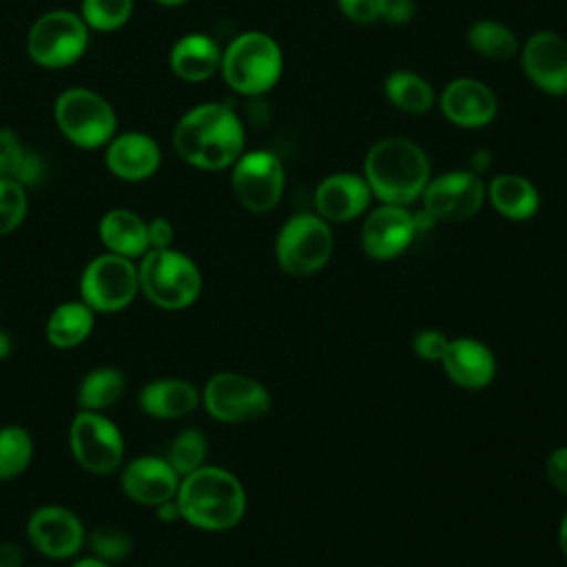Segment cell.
I'll use <instances>...</instances> for the list:
<instances>
[{
    "instance_id": "1",
    "label": "cell",
    "mask_w": 567,
    "mask_h": 567,
    "mask_svg": "<svg viewBox=\"0 0 567 567\" xmlns=\"http://www.w3.org/2000/svg\"><path fill=\"white\" fill-rule=\"evenodd\" d=\"M177 155L202 171H221L244 153V126L221 102H204L179 117L173 131Z\"/></svg>"
},
{
    "instance_id": "2",
    "label": "cell",
    "mask_w": 567,
    "mask_h": 567,
    "mask_svg": "<svg viewBox=\"0 0 567 567\" xmlns=\"http://www.w3.org/2000/svg\"><path fill=\"white\" fill-rule=\"evenodd\" d=\"M175 503L188 525L206 532H224L244 518L246 492L233 472L202 465L182 476Z\"/></svg>"
},
{
    "instance_id": "3",
    "label": "cell",
    "mask_w": 567,
    "mask_h": 567,
    "mask_svg": "<svg viewBox=\"0 0 567 567\" xmlns=\"http://www.w3.org/2000/svg\"><path fill=\"white\" fill-rule=\"evenodd\" d=\"M363 177L383 204L408 206L419 199L430 182L425 151L408 137H383L374 142L363 159Z\"/></svg>"
},
{
    "instance_id": "4",
    "label": "cell",
    "mask_w": 567,
    "mask_h": 567,
    "mask_svg": "<svg viewBox=\"0 0 567 567\" xmlns=\"http://www.w3.org/2000/svg\"><path fill=\"white\" fill-rule=\"evenodd\" d=\"M221 75L239 95H264L284 71L279 44L264 31H244L221 51Z\"/></svg>"
},
{
    "instance_id": "5",
    "label": "cell",
    "mask_w": 567,
    "mask_h": 567,
    "mask_svg": "<svg viewBox=\"0 0 567 567\" xmlns=\"http://www.w3.org/2000/svg\"><path fill=\"white\" fill-rule=\"evenodd\" d=\"M142 292L164 310L188 308L202 292V275L190 257L173 248H151L137 268Z\"/></svg>"
},
{
    "instance_id": "6",
    "label": "cell",
    "mask_w": 567,
    "mask_h": 567,
    "mask_svg": "<svg viewBox=\"0 0 567 567\" xmlns=\"http://www.w3.org/2000/svg\"><path fill=\"white\" fill-rule=\"evenodd\" d=\"M334 248L330 224L317 213L292 215L275 241V259L290 277H310L319 272Z\"/></svg>"
},
{
    "instance_id": "7",
    "label": "cell",
    "mask_w": 567,
    "mask_h": 567,
    "mask_svg": "<svg viewBox=\"0 0 567 567\" xmlns=\"http://www.w3.org/2000/svg\"><path fill=\"white\" fill-rule=\"evenodd\" d=\"M55 122L66 140L80 148H97L115 133L111 104L91 89H66L55 100Z\"/></svg>"
},
{
    "instance_id": "8",
    "label": "cell",
    "mask_w": 567,
    "mask_h": 567,
    "mask_svg": "<svg viewBox=\"0 0 567 567\" xmlns=\"http://www.w3.org/2000/svg\"><path fill=\"white\" fill-rule=\"evenodd\" d=\"M89 44V31L82 16L64 9L40 16L27 38L31 60L47 69L69 66L82 58Z\"/></svg>"
},
{
    "instance_id": "9",
    "label": "cell",
    "mask_w": 567,
    "mask_h": 567,
    "mask_svg": "<svg viewBox=\"0 0 567 567\" xmlns=\"http://www.w3.org/2000/svg\"><path fill=\"white\" fill-rule=\"evenodd\" d=\"M206 412L221 423H248L270 410L268 390L252 377L239 372L213 374L202 394Z\"/></svg>"
},
{
    "instance_id": "10",
    "label": "cell",
    "mask_w": 567,
    "mask_h": 567,
    "mask_svg": "<svg viewBox=\"0 0 567 567\" xmlns=\"http://www.w3.org/2000/svg\"><path fill=\"white\" fill-rule=\"evenodd\" d=\"M137 290V268L128 257L113 252L89 261L80 277L82 301L93 312H117L133 301Z\"/></svg>"
},
{
    "instance_id": "11",
    "label": "cell",
    "mask_w": 567,
    "mask_h": 567,
    "mask_svg": "<svg viewBox=\"0 0 567 567\" xmlns=\"http://www.w3.org/2000/svg\"><path fill=\"white\" fill-rule=\"evenodd\" d=\"M230 184L239 204L250 213L272 210L286 186L281 159L270 151L241 153L233 164Z\"/></svg>"
},
{
    "instance_id": "12",
    "label": "cell",
    "mask_w": 567,
    "mask_h": 567,
    "mask_svg": "<svg viewBox=\"0 0 567 567\" xmlns=\"http://www.w3.org/2000/svg\"><path fill=\"white\" fill-rule=\"evenodd\" d=\"M75 461L93 474H111L122 465L124 441L113 421L100 412L82 410L69 430Z\"/></svg>"
},
{
    "instance_id": "13",
    "label": "cell",
    "mask_w": 567,
    "mask_h": 567,
    "mask_svg": "<svg viewBox=\"0 0 567 567\" xmlns=\"http://www.w3.org/2000/svg\"><path fill=\"white\" fill-rule=\"evenodd\" d=\"M487 188L472 171H447L427 182L421 199L423 213L434 221H463L485 204Z\"/></svg>"
},
{
    "instance_id": "14",
    "label": "cell",
    "mask_w": 567,
    "mask_h": 567,
    "mask_svg": "<svg viewBox=\"0 0 567 567\" xmlns=\"http://www.w3.org/2000/svg\"><path fill=\"white\" fill-rule=\"evenodd\" d=\"M419 228V215L410 213L408 206L381 204L363 219L361 248L377 261H390L405 252Z\"/></svg>"
},
{
    "instance_id": "15",
    "label": "cell",
    "mask_w": 567,
    "mask_h": 567,
    "mask_svg": "<svg viewBox=\"0 0 567 567\" xmlns=\"http://www.w3.org/2000/svg\"><path fill=\"white\" fill-rule=\"evenodd\" d=\"M525 75L549 95H567V38L556 31L532 33L520 53Z\"/></svg>"
},
{
    "instance_id": "16",
    "label": "cell",
    "mask_w": 567,
    "mask_h": 567,
    "mask_svg": "<svg viewBox=\"0 0 567 567\" xmlns=\"http://www.w3.org/2000/svg\"><path fill=\"white\" fill-rule=\"evenodd\" d=\"M31 545L49 558H69L84 545V527L80 518L60 505L38 507L27 523Z\"/></svg>"
},
{
    "instance_id": "17",
    "label": "cell",
    "mask_w": 567,
    "mask_h": 567,
    "mask_svg": "<svg viewBox=\"0 0 567 567\" xmlns=\"http://www.w3.org/2000/svg\"><path fill=\"white\" fill-rule=\"evenodd\" d=\"M372 199L365 177L357 173H332L323 177L315 190L317 215L328 224L352 221L361 217Z\"/></svg>"
},
{
    "instance_id": "18",
    "label": "cell",
    "mask_w": 567,
    "mask_h": 567,
    "mask_svg": "<svg viewBox=\"0 0 567 567\" xmlns=\"http://www.w3.org/2000/svg\"><path fill=\"white\" fill-rule=\"evenodd\" d=\"M443 115L461 128L487 126L498 111V100L494 91L474 78L452 80L441 93Z\"/></svg>"
},
{
    "instance_id": "19",
    "label": "cell",
    "mask_w": 567,
    "mask_h": 567,
    "mask_svg": "<svg viewBox=\"0 0 567 567\" xmlns=\"http://www.w3.org/2000/svg\"><path fill=\"white\" fill-rule=\"evenodd\" d=\"M182 476L171 467L166 458L159 456H140L133 458L122 472L124 494L140 503L157 507L177 496Z\"/></svg>"
},
{
    "instance_id": "20",
    "label": "cell",
    "mask_w": 567,
    "mask_h": 567,
    "mask_svg": "<svg viewBox=\"0 0 567 567\" xmlns=\"http://www.w3.org/2000/svg\"><path fill=\"white\" fill-rule=\"evenodd\" d=\"M441 365L447 379L463 390H483L494 381L496 359L489 346L472 337L450 339Z\"/></svg>"
},
{
    "instance_id": "21",
    "label": "cell",
    "mask_w": 567,
    "mask_h": 567,
    "mask_svg": "<svg viewBox=\"0 0 567 567\" xmlns=\"http://www.w3.org/2000/svg\"><path fill=\"white\" fill-rule=\"evenodd\" d=\"M162 162V153L157 142L137 131L122 133L109 142L106 148V166L109 171L126 182H140L151 177Z\"/></svg>"
},
{
    "instance_id": "22",
    "label": "cell",
    "mask_w": 567,
    "mask_h": 567,
    "mask_svg": "<svg viewBox=\"0 0 567 567\" xmlns=\"http://www.w3.org/2000/svg\"><path fill=\"white\" fill-rule=\"evenodd\" d=\"M221 66V49L206 33H188L171 49V69L186 82H204Z\"/></svg>"
},
{
    "instance_id": "23",
    "label": "cell",
    "mask_w": 567,
    "mask_h": 567,
    "mask_svg": "<svg viewBox=\"0 0 567 567\" xmlns=\"http://www.w3.org/2000/svg\"><path fill=\"white\" fill-rule=\"evenodd\" d=\"M199 403L197 388L186 379H155L140 392V408L155 419H182Z\"/></svg>"
},
{
    "instance_id": "24",
    "label": "cell",
    "mask_w": 567,
    "mask_h": 567,
    "mask_svg": "<svg viewBox=\"0 0 567 567\" xmlns=\"http://www.w3.org/2000/svg\"><path fill=\"white\" fill-rule=\"evenodd\" d=\"M487 197L494 210L512 221H525L536 215L540 206V195L536 186L516 173L496 175L487 186Z\"/></svg>"
},
{
    "instance_id": "25",
    "label": "cell",
    "mask_w": 567,
    "mask_h": 567,
    "mask_svg": "<svg viewBox=\"0 0 567 567\" xmlns=\"http://www.w3.org/2000/svg\"><path fill=\"white\" fill-rule=\"evenodd\" d=\"M97 230H100L102 244L113 255L133 259V257H142L151 248L146 221L140 215H135L133 210H124V208L109 210L100 219Z\"/></svg>"
},
{
    "instance_id": "26",
    "label": "cell",
    "mask_w": 567,
    "mask_h": 567,
    "mask_svg": "<svg viewBox=\"0 0 567 567\" xmlns=\"http://www.w3.org/2000/svg\"><path fill=\"white\" fill-rule=\"evenodd\" d=\"M93 328V310L84 301L60 303L47 319V341L53 348L69 350L80 346Z\"/></svg>"
},
{
    "instance_id": "27",
    "label": "cell",
    "mask_w": 567,
    "mask_h": 567,
    "mask_svg": "<svg viewBox=\"0 0 567 567\" xmlns=\"http://www.w3.org/2000/svg\"><path fill=\"white\" fill-rule=\"evenodd\" d=\"M0 177L22 186H33L44 177L42 157L27 148L11 128H0Z\"/></svg>"
},
{
    "instance_id": "28",
    "label": "cell",
    "mask_w": 567,
    "mask_h": 567,
    "mask_svg": "<svg viewBox=\"0 0 567 567\" xmlns=\"http://www.w3.org/2000/svg\"><path fill=\"white\" fill-rule=\"evenodd\" d=\"M385 95L399 111H405L412 115L427 113L434 106L432 84L419 73H412L405 69L392 71L385 78Z\"/></svg>"
},
{
    "instance_id": "29",
    "label": "cell",
    "mask_w": 567,
    "mask_h": 567,
    "mask_svg": "<svg viewBox=\"0 0 567 567\" xmlns=\"http://www.w3.org/2000/svg\"><path fill=\"white\" fill-rule=\"evenodd\" d=\"M467 44L487 60H509L518 53L516 33L496 20H476L467 29Z\"/></svg>"
},
{
    "instance_id": "30",
    "label": "cell",
    "mask_w": 567,
    "mask_h": 567,
    "mask_svg": "<svg viewBox=\"0 0 567 567\" xmlns=\"http://www.w3.org/2000/svg\"><path fill=\"white\" fill-rule=\"evenodd\" d=\"M124 392V377L115 368H97L89 372L78 390V403L82 410L100 412L111 408Z\"/></svg>"
},
{
    "instance_id": "31",
    "label": "cell",
    "mask_w": 567,
    "mask_h": 567,
    "mask_svg": "<svg viewBox=\"0 0 567 567\" xmlns=\"http://www.w3.org/2000/svg\"><path fill=\"white\" fill-rule=\"evenodd\" d=\"M33 454V441L20 425L0 427V481L13 478L27 470Z\"/></svg>"
},
{
    "instance_id": "32",
    "label": "cell",
    "mask_w": 567,
    "mask_h": 567,
    "mask_svg": "<svg viewBox=\"0 0 567 567\" xmlns=\"http://www.w3.org/2000/svg\"><path fill=\"white\" fill-rule=\"evenodd\" d=\"M206 458V439L199 430L190 427L184 430L168 447V456L166 461L171 463V467L179 474L186 476L190 472H195L197 467L204 465Z\"/></svg>"
},
{
    "instance_id": "33",
    "label": "cell",
    "mask_w": 567,
    "mask_h": 567,
    "mask_svg": "<svg viewBox=\"0 0 567 567\" xmlns=\"http://www.w3.org/2000/svg\"><path fill=\"white\" fill-rule=\"evenodd\" d=\"M133 11V0H82V20L97 31L122 27Z\"/></svg>"
},
{
    "instance_id": "34",
    "label": "cell",
    "mask_w": 567,
    "mask_h": 567,
    "mask_svg": "<svg viewBox=\"0 0 567 567\" xmlns=\"http://www.w3.org/2000/svg\"><path fill=\"white\" fill-rule=\"evenodd\" d=\"M27 215L24 186L0 177V237L16 230Z\"/></svg>"
},
{
    "instance_id": "35",
    "label": "cell",
    "mask_w": 567,
    "mask_h": 567,
    "mask_svg": "<svg viewBox=\"0 0 567 567\" xmlns=\"http://www.w3.org/2000/svg\"><path fill=\"white\" fill-rule=\"evenodd\" d=\"M89 545L93 549V556L106 560V563H117L131 554V536L117 527L102 525L95 527L89 536Z\"/></svg>"
},
{
    "instance_id": "36",
    "label": "cell",
    "mask_w": 567,
    "mask_h": 567,
    "mask_svg": "<svg viewBox=\"0 0 567 567\" xmlns=\"http://www.w3.org/2000/svg\"><path fill=\"white\" fill-rule=\"evenodd\" d=\"M341 13L359 24H370L383 18L388 0H337Z\"/></svg>"
},
{
    "instance_id": "37",
    "label": "cell",
    "mask_w": 567,
    "mask_h": 567,
    "mask_svg": "<svg viewBox=\"0 0 567 567\" xmlns=\"http://www.w3.org/2000/svg\"><path fill=\"white\" fill-rule=\"evenodd\" d=\"M447 343H450V339L436 328H423L412 337V350L423 361H441Z\"/></svg>"
},
{
    "instance_id": "38",
    "label": "cell",
    "mask_w": 567,
    "mask_h": 567,
    "mask_svg": "<svg viewBox=\"0 0 567 567\" xmlns=\"http://www.w3.org/2000/svg\"><path fill=\"white\" fill-rule=\"evenodd\" d=\"M545 474H547V481L551 483V487L556 492H560L563 496H567V445L556 447L547 456Z\"/></svg>"
},
{
    "instance_id": "39",
    "label": "cell",
    "mask_w": 567,
    "mask_h": 567,
    "mask_svg": "<svg viewBox=\"0 0 567 567\" xmlns=\"http://www.w3.org/2000/svg\"><path fill=\"white\" fill-rule=\"evenodd\" d=\"M148 230V246L151 248H171L173 241V226L168 219L164 217H155L153 221L146 224ZM148 248V250H151Z\"/></svg>"
},
{
    "instance_id": "40",
    "label": "cell",
    "mask_w": 567,
    "mask_h": 567,
    "mask_svg": "<svg viewBox=\"0 0 567 567\" xmlns=\"http://www.w3.org/2000/svg\"><path fill=\"white\" fill-rule=\"evenodd\" d=\"M414 16V2L412 0H388L383 20L390 24H405Z\"/></svg>"
},
{
    "instance_id": "41",
    "label": "cell",
    "mask_w": 567,
    "mask_h": 567,
    "mask_svg": "<svg viewBox=\"0 0 567 567\" xmlns=\"http://www.w3.org/2000/svg\"><path fill=\"white\" fill-rule=\"evenodd\" d=\"M0 567H22V549L13 543L0 545Z\"/></svg>"
},
{
    "instance_id": "42",
    "label": "cell",
    "mask_w": 567,
    "mask_h": 567,
    "mask_svg": "<svg viewBox=\"0 0 567 567\" xmlns=\"http://www.w3.org/2000/svg\"><path fill=\"white\" fill-rule=\"evenodd\" d=\"M157 516H159L164 523H173V520L182 518L175 498H173V501H166V503H162V505H157Z\"/></svg>"
},
{
    "instance_id": "43",
    "label": "cell",
    "mask_w": 567,
    "mask_h": 567,
    "mask_svg": "<svg viewBox=\"0 0 567 567\" xmlns=\"http://www.w3.org/2000/svg\"><path fill=\"white\" fill-rule=\"evenodd\" d=\"M558 547H560V551H563V556L567 560V512H565V516H563V520L558 525Z\"/></svg>"
},
{
    "instance_id": "44",
    "label": "cell",
    "mask_w": 567,
    "mask_h": 567,
    "mask_svg": "<svg viewBox=\"0 0 567 567\" xmlns=\"http://www.w3.org/2000/svg\"><path fill=\"white\" fill-rule=\"evenodd\" d=\"M71 567H111V563L97 558V556H91V558H80L75 560Z\"/></svg>"
},
{
    "instance_id": "45",
    "label": "cell",
    "mask_w": 567,
    "mask_h": 567,
    "mask_svg": "<svg viewBox=\"0 0 567 567\" xmlns=\"http://www.w3.org/2000/svg\"><path fill=\"white\" fill-rule=\"evenodd\" d=\"M11 352V339L4 330H0V359H4Z\"/></svg>"
},
{
    "instance_id": "46",
    "label": "cell",
    "mask_w": 567,
    "mask_h": 567,
    "mask_svg": "<svg viewBox=\"0 0 567 567\" xmlns=\"http://www.w3.org/2000/svg\"><path fill=\"white\" fill-rule=\"evenodd\" d=\"M155 2H159V4H164V7H179V4H184L186 0H155Z\"/></svg>"
}]
</instances>
